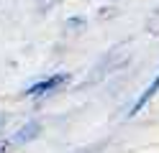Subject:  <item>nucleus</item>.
Wrapping results in <instances>:
<instances>
[{
  "label": "nucleus",
  "mask_w": 159,
  "mask_h": 153,
  "mask_svg": "<svg viewBox=\"0 0 159 153\" xmlns=\"http://www.w3.org/2000/svg\"><path fill=\"white\" fill-rule=\"evenodd\" d=\"M146 31H149L152 36H159V10H154L152 18L146 20Z\"/></svg>",
  "instance_id": "obj_3"
},
{
  "label": "nucleus",
  "mask_w": 159,
  "mask_h": 153,
  "mask_svg": "<svg viewBox=\"0 0 159 153\" xmlns=\"http://www.w3.org/2000/svg\"><path fill=\"white\" fill-rule=\"evenodd\" d=\"M69 82V74H52V77H44L41 82H36V84H31L26 89L28 97H44V95H54V92H59L64 84Z\"/></svg>",
  "instance_id": "obj_1"
},
{
  "label": "nucleus",
  "mask_w": 159,
  "mask_h": 153,
  "mask_svg": "<svg viewBox=\"0 0 159 153\" xmlns=\"http://www.w3.org/2000/svg\"><path fill=\"white\" fill-rule=\"evenodd\" d=\"M157 95H159V74H157V79L152 82V84H149V87L141 92V97H139V100H136V105L131 107V115H139V112H141V110H144V107H146Z\"/></svg>",
  "instance_id": "obj_2"
},
{
  "label": "nucleus",
  "mask_w": 159,
  "mask_h": 153,
  "mask_svg": "<svg viewBox=\"0 0 159 153\" xmlns=\"http://www.w3.org/2000/svg\"><path fill=\"white\" fill-rule=\"evenodd\" d=\"M5 151H8V143H5V140H0V153H5Z\"/></svg>",
  "instance_id": "obj_5"
},
{
  "label": "nucleus",
  "mask_w": 159,
  "mask_h": 153,
  "mask_svg": "<svg viewBox=\"0 0 159 153\" xmlns=\"http://www.w3.org/2000/svg\"><path fill=\"white\" fill-rule=\"evenodd\" d=\"M57 3H62V0H41V8H52V5H57Z\"/></svg>",
  "instance_id": "obj_4"
}]
</instances>
